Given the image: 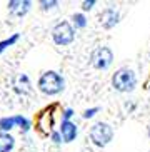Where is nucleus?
Instances as JSON below:
<instances>
[{"instance_id": "f3484780", "label": "nucleus", "mask_w": 150, "mask_h": 152, "mask_svg": "<svg viewBox=\"0 0 150 152\" xmlns=\"http://www.w3.org/2000/svg\"><path fill=\"white\" fill-rule=\"evenodd\" d=\"M98 112H100V107H90V109H85V110L82 112V119H85V121H88V119H93V117L97 115Z\"/></svg>"}, {"instance_id": "9d476101", "label": "nucleus", "mask_w": 150, "mask_h": 152, "mask_svg": "<svg viewBox=\"0 0 150 152\" xmlns=\"http://www.w3.org/2000/svg\"><path fill=\"white\" fill-rule=\"evenodd\" d=\"M15 137L7 132H0V152H12L15 149Z\"/></svg>"}, {"instance_id": "7ed1b4c3", "label": "nucleus", "mask_w": 150, "mask_h": 152, "mask_svg": "<svg viewBox=\"0 0 150 152\" xmlns=\"http://www.w3.org/2000/svg\"><path fill=\"white\" fill-rule=\"evenodd\" d=\"M88 137H90V142L95 147L103 149L114 140V127L108 122L98 121L88 129Z\"/></svg>"}, {"instance_id": "1a4fd4ad", "label": "nucleus", "mask_w": 150, "mask_h": 152, "mask_svg": "<svg viewBox=\"0 0 150 152\" xmlns=\"http://www.w3.org/2000/svg\"><path fill=\"white\" fill-rule=\"evenodd\" d=\"M58 132L62 135L63 144H70L79 135V125L72 121H62L60 122V127H58Z\"/></svg>"}, {"instance_id": "ddd939ff", "label": "nucleus", "mask_w": 150, "mask_h": 152, "mask_svg": "<svg viewBox=\"0 0 150 152\" xmlns=\"http://www.w3.org/2000/svg\"><path fill=\"white\" fill-rule=\"evenodd\" d=\"M70 20H72L70 23L74 25L75 30H77V28H85V27H87V23H88L85 14H82V12H75V14H72Z\"/></svg>"}, {"instance_id": "39448f33", "label": "nucleus", "mask_w": 150, "mask_h": 152, "mask_svg": "<svg viewBox=\"0 0 150 152\" xmlns=\"http://www.w3.org/2000/svg\"><path fill=\"white\" fill-rule=\"evenodd\" d=\"M88 62H90V65H92L95 70H107V69H110V65L114 64V52H112L110 47H105V45L95 47V49L90 52Z\"/></svg>"}, {"instance_id": "20e7f679", "label": "nucleus", "mask_w": 150, "mask_h": 152, "mask_svg": "<svg viewBox=\"0 0 150 152\" xmlns=\"http://www.w3.org/2000/svg\"><path fill=\"white\" fill-rule=\"evenodd\" d=\"M52 40L58 47H67L75 40V28L68 20H60L52 27Z\"/></svg>"}, {"instance_id": "6e6552de", "label": "nucleus", "mask_w": 150, "mask_h": 152, "mask_svg": "<svg viewBox=\"0 0 150 152\" xmlns=\"http://www.w3.org/2000/svg\"><path fill=\"white\" fill-rule=\"evenodd\" d=\"M30 9H32L30 0H10V2H7V12L13 18L25 17L30 12Z\"/></svg>"}, {"instance_id": "423d86ee", "label": "nucleus", "mask_w": 150, "mask_h": 152, "mask_svg": "<svg viewBox=\"0 0 150 152\" xmlns=\"http://www.w3.org/2000/svg\"><path fill=\"white\" fill-rule=\"evenodd\" d=\"M55 107L57 105H50L45 107L37 114L35 119V130L40 135H50L55 127Z\"/></svg>"}, {"instance_id": "6ab92c4d", "label": "nucleus", "mask_w": 150, "mask_h": 152, "mask_svg": "<svg viewBox=\"0 0 150 152\" xmlns=\"http://www.w3.org/2000/svg\"><path fill=\"white\" fill-rule=\"evenodd\" d=\"M49 137H50V140H52V142L55 144V145H62V144H63V140H62V135H60V132H58V129H57V130H53V132L49 135Z\"/></svg>"}, {"instance_id": "f8f14e48", "label": "nucleus", "mask_w": 150, "mask_h": 152, "mask_svg": "<svg viewBox=\"0 0 150 152\" xmlns=\"http://www.w3.org/2000/svg\"><path fill=\"white\" fill-rule=\"evenodd\" d=\"M13 87H15L17 92H22V94L28 92V89H30V80H28V77H27L25 74H20V75L15 79V82H13Z\"/></svg>"}, {"instance_id": "aec40b11", "label": "nucleus", "mask_w": 150, "mask_h": 152, "mask_svg": "<svg viewBox=\"0 0 150 152\" xmlns=\"http://www.w3.org/2000/svg\"><path fill=\"white\" fill-rule=\"evenodd\" d=\"M75 115V110L70 107H67L62 110V121H72V117Z\"/></svg>"}, {"instance_id": "dca6fc26", "label": "nucleus", "mask_w": 150, "mask_h": 152, "mask_svg": "<svg viewBox=\"0 0 150 152\" xmlns=\"http://www.w3.org/2000/svg\"><path fill=\"white\" fill-rule=\"evenodd\" d=\"M58 2L57 0H40L39 2V7L42 12H52V10H57L58 9Z\"/></svg>"}, {"instance_id": "0eeeda50", "label": "nucleus", "mask_w": 150, "mask_h": 152, "mask_svg": "<svg viewBox=\"0 0 150 152\" xmlns=\"http://www.w3.org/2000/svg\"><path fill=\"white\" fill-rule=\"evenodd\" d=\"M97 18H98V23L102 25V28L110 30V28H114L115 25L120 23V12L115 7H107V9H103L98 14Z\"/></svg>"}, {"instance_id": "9b49d317", "label": "nucleus", "mask_w": 150, "mask_h": 152, "mask_svg": "<svg viewBox=\"0 0 150 152\" xmlns=\"http://www.w3.org/2000/svg\"><path fill=\"white\" fill-rule=\"evenodd\" d=\"M13 122H15V127L20 129V134H28L32 130V122L23 117L22 114H17V115H13Z\"/></svg>"}, {"instance_id": "412c9836", "label": "nucleus", "mask_w": 150, "mask_h": 152, "mask_svg": "<svg viewBox=\"0 0 150 152\" xmlns=\"http://www.w3.org/2000/svg\"><path fill=\"white\" fill-rule=\"evenodd\" d=\"M147 89H149V90H150V82H149V84H147Z\"/></svg>"}, {"instance_id": "f257e3e1", "label": "nucleus", "mask_w": 150, "mask_h": 152, "mask_svg": "<svg viewBox=\"0 0 150 152\" xmlns=\"http://www.w3.org/2000/svg\"><path fill=\"white\" fill-rule=\"evenodd\" d=\"M37 89L47 97H55L65 90V79L57 70H45L37 80Z\"/></svg>"}, {"instance_id": "f03ea898", "label": "nucleus", "mask_w": 150, "mask_h": 152, "mask_svg": "<svg viewBox=\"0 0 150 152\" xmlns=\"http://www.w3.org/2000/svg\"><path fill=\"white\" fill-rule=\"evenodd\" d=\"M110 82H112V87H114L115 92H119V94H130V92H133L137 89L138 79L133 69L120 67L114 72Z\"/></svg>"}, {"instance_id": "a211bd4d", "label": "nucleus", "mask_w": 150, "mask_h": 152, "mask_svg": "<svg viewBox=\"0 0 150 152\" xmlns=\"http://www.w3.org/2000/svg\"><path fill=\"white\" fill-rule=\"evenodd\" d=\"M95 5H97V2H95V0H84V2H82V14L93 10V7H95Z\"/></svg>"}, {"instance_id": "2eb2a0df", "label": "nucleus", "mask_w": 150, "mask_h": 152, "mask_svg": "<svg viewBox=\"0 0 150 152\" xmlns=\"http://www.w3.org/2000/svg\"><path fill=\"white\" fill-rule=\"evenodd\" d=\"M13 129H15L13 115H10V117H2V119H0V132H7V134H10Z\"/></svg>"}, {"instance_id": "4468645a", "label": "nucleus", "mask_w": 150, "mask_h": 152, "mask_svg": "<svg viewBox=\"0 0 150 152\" xmlns=\"http://www.w3.org/2000/svg\"><path fill=\"white\" fill-rule=\"evenodd\" d=\"M18 39H20V34H12L9 39H4V40H0V55L4 54L5 50L9 49V47H12V45L17 44Z\"/></svg>"}]
</instances>
